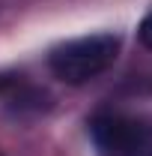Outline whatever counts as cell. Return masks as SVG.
<instances>
[{
    "instance_id": "277c9868",
    "label": "cell",
    "mask_w": 152,
    "mask_h": 156,
    "mask_svg": "<svg viewBox=\"0 0 152 156\" xmlns=\"http://www.w3.org/2000/svg\"><path fill=\"white\" fill-rule=\"evenodd\" d=\"M137 36H140V42H143L146 48H152V12H149L143 21H140V27H137Z\"/></svg>"
},
{
    "instance_id": "7a4b0ae2",
    "label": "cell",
    "mask_w": 152,
    "mask_h": 156,
    "mask_svg": "<svg viewBox=\"0 0 152 156\" xmlns=\"http://www.w3.org/2000/svg\"><path fill=\"white\" fill-rule=\"evenodd\" d=\"M98 156H152V117L128 111H101L90 120Z\"/></svg>"
},
{
    "instance_id": "3957f363",
    "label": "cell",
    "mask_w": 152,
    "mask_h": 156,
    "mask_svg": "<svg viewBox=\"0 0 152 156\" xmlns=\"http://www.w3.org/2000/svg\"><path fill=\"white\" fill-rule=\"evenodd\" d=\"M0 99L6 102V105H12V108H18V111H24V108H33V111H39L45 102V93L39 90L36 84H30L24 75H0Z\"/></svg>"
},
{
    "instance_id": "6da1fadb",
    "label": "cell",
    "mask_w": 152,
    "mask_h": 156,
    "mask_svg": "<svg viewBox=\"0 0 152 156\" xmlns=\"http://www.w3.org/2000/svg\"><path fill=\"white\" fill-rule=\"evenodd\" d=\"M119 48H122L119 33L78 36L57 45L48 54V66L66 84H87L114 66V60L119 57Z\"/></svg>"
}]
</instances>
